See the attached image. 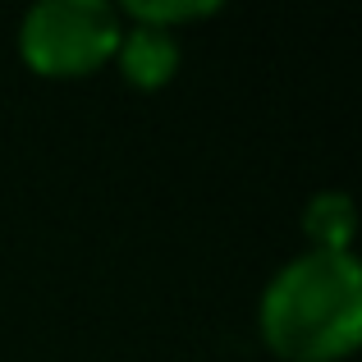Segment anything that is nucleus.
Returning a JSON list of instances; mask_svg holds the SVG:
<instances>
[{
	"mask_svg": "<svg viewBox=\"0 0 362 362\" xmlns=\"http://www.w3.org/2000/svg\"><path fill=\"white\" fill-rule=\"evenodd\" d=\"M124 14L106 0H42L18 18V55L42 78H88L115 60Z\"/></svg>",
	"mask_w": 362,
	"mask_h": 362,
	"instance_id": "f03ea898",
	"label": "nucleus"
},
{
	"mask_svg": "<svg viewBox=\"0 0 362 362\" xmlns=\"http://www.w3.org/2000/svg\"><path fill=\"white\" fill-rule=\"evenodd\" d=\"M179 37L165 33V28H151V23H129L119 33V46H115V64L124 74L129 88H142V92H156L165 88L170 78L179 74Z\"/></svg>",
	"mask_w": 362,
	"mask_h": 362,
	"instance_id": "7ed1b4c3",
	"label": "nucleus"
},
{
	"mask_svg": "<svg viewBox=\"0 0 362 362\" xmlns=\"http://www.w3.org/2000/svg\"><path fill=\"white\" fill-rule=\"evenodd\" d=\"M216 9H221V0H124L119 14H129L133 23H151V28L175 33L184 23H197V18L216 14Z\"/></svg>",
	"mask_w": 362,
	"mask_h": 362,
	"instance_id": "39448f33",
	"label": "nucleus"
},
{
	"mask_svg": "<svg viewBox=\"0 0 362 362\" xmlns=\"http://www.w3.org/2000/svg\"><path fill=\"white\" fill-rule=\"evenodd\" d=\"M303 234L317 252H354V197L339 188H321L303 206Z\"/></svg>",
	"mask_w": 362,
	"mask_h": 362,
	"instance_id": "20e7f679",
	"label": "nucleus"
},
{
	"mask_svg": "<svg viewBox=\"0 0 362 362\" xmlns=\"http://www.w3.org/2000/svg\"><path fill=\"white\" fill-rule=\"evenodd\" d=\"M257 330L284 362H339L362 344V271L354 252L289 257L257 298Z\"/></svg>",
	"mask_w": 362,
	"mask_h": 362,
	"instance_id": "f257e3e1",
	"label": "nucleus"
}]
</instances>
